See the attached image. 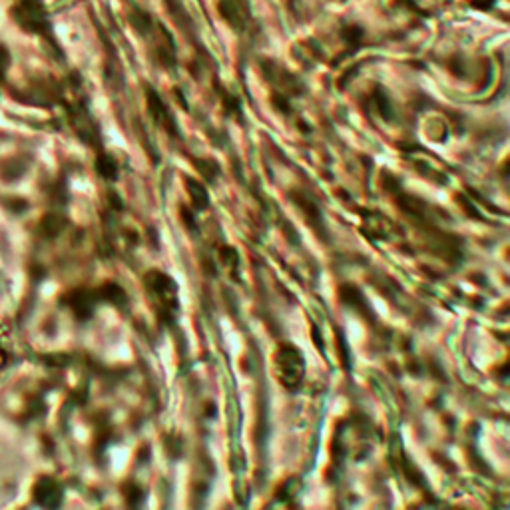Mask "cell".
I'll use <instances>...</instances> for the list:
<instances>
[{
	"mask_svg": "<svg viewBox=\"0 0 510 510\" xmlns=\"http://www.w3.org/2000/svg\"><path fill=\"white\" fill-rule=\"evenodd\" d=\"M275 365H277V375H279L283 387L293 391L301 385V379L305 373V361L295 347L281 345V349L277 351V357H275Z\"/></svg>",
	"mask_w": 510,
	"mask_h": 510,
	"instance_id": "obj_1",
	"label": "cell"
},
{
	"mask_svg": "<svg viewBox=\"0 0 510 510\" xmlns=\"http://www.w3.org/2000/svg\"><path fill=\"white\" fill-rule=\"evenodd\" d=\"M146 285L151 297L160 303L162 313L172 315L178 309V285L170 275L160 271H149L146 275Z\"/></svg>",
	"mask_w": 510,
	"mask_h": 510,
	"instance_id": "obj_2",
	"label": "cell"
},
{
	"mask_svg": "<svg viewBox=\"0 0 510 510\" xmlns=\"http://www.w3.org/2000/svg\"><path fill=\"white\" fill-rule=\"evenodd\" d=\"M58 496H60V488H58L56 482H52V480L44 478V480H40V484L36 486V498H38L42 504L52 506V504L58 502Z\"/></svg>",
	"mask_w": 510,
	"mask_h": 510,
	"instance_id": "obj_3",
	"label": "cell"
},
{
	"mask_svg": "<svg viewBox=\"0 0 510 510\" xmlns=\"http://www.w3.org/2000/svg\"><path fill=\"white\" fill-rule=\"evenodd\" d=\"M70 305L72 309L76 311L78 317H88L90 311H92V295L86 293V291H74L72 297H70Z\"/></svg>",
	"mask_w": 510,
	"mask_h": 510,
	"instance_id": "obj_4",
	"label": "cell"
},
{
	"mask_svg": "<svg viewBox=\"0 0 510 510\" xmlns=\"http://www.w3.org/2000/svg\"><path fill=\"white\" fill-rule=\"evenodd\" d=\"M189 195H191V199H193V203L197 206V210H206V206H208V193H206V189H203V185L201 183H197V182H189Z\"/></svg>",
	"mask_w": 510,
	"mask_h": 510,
	"instance_id": "obj_5",
	"label": "cell"
},
{
	"mask_svg": "<svg viewBox=\"0 0 510 510\" xmlns=\"http://www.w3.org/2000/svg\"><path fill=\"white\" fill-rule=\"evenodd\" d=\"M100 297L106 299V301H112V303H122V301L126 299L124 291H122L118 285H106V287H102Z\"/></svg>",
	"mask_w": 510,
	"mask_h": 510,
	"instance_id": "obj_6",
	"label": "cell"
},
{
	"mask_svg": "<svg viewBox=\"0 0 510 510\" xmlns=\"http://www.w3.org/2000/svg\"><path fill=\"white\" fill-rule=\"evenodd\" d=\"M106 162V166L104 164H98V170H100V174H104L106 178H114L116 176V164L112 162V160H104Z\"/></svg>",
	"mask_w": 510,
	"mask_h": 510,
	"instance_id": "obj_7",
	"label": "cell"
},
{
	"mask_svg": "<svg viewBox=\"0 0 510 510\" xmlns=\"http://www.w3.org/2000/svg\"><path fill=\"white\" fill-rule=\"evenodd\" d=\"M6 64H8V54L4 52L2 48H0V74L6 70Z\"/></svg>",
	"mask_w": 510,
	"mask_h": 510,
	"instance_id": "obj_8",
	"label": "cell"
}]
</instances>
